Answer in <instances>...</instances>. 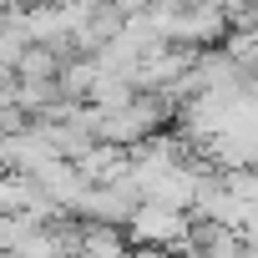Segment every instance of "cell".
<instances>
[{
    "label": "cell",
    "instance_id": "6da1fadb",
    "mask_svg": "<svg viewBox=\"0 0 258 258\" xmlns=\"http://www.w3.org/2000/svg\"><path fill=\"white\" fill-rule=\"evenodd\" d=\"M182 233H187V213L162 208V203H147V198L137 203L132 218H126V243H142V248H167V253H177Z\"/></svg>",
    "mask_w": 258,
    "mask_h": 258
},
{
    "label": "cell",
    "instance_id": "7a4b0ae2",
    "mask_svg": "<svg viewBox=\"0 0 258 258\" xmlns=\"http://www.w3.org/2000/svg\"><path fill=\"white\" fill-rule=\"evenodd\" d=\"M81 253H91V258H121L126 253V228H116V223H86L81 218Z\"/></svg>",
    "mask_w": 258,
    "mask_h": 258
},
{
    "label": "cell",
    "instance_id": "3957f363",
    "mask_svg": "<svg viewBox=\"0 0 258 258\" xmlns=\"http://www.w3.org/2000/svg\"><path fill=\"white\" fill-rule=\"evenodd\" d=\"M26 126H31V111L26 106L0 101V137H16V132H26Z\"/></svg>",
    "mask_w": 258,
    "mask_h": 258
}]
</instances>
